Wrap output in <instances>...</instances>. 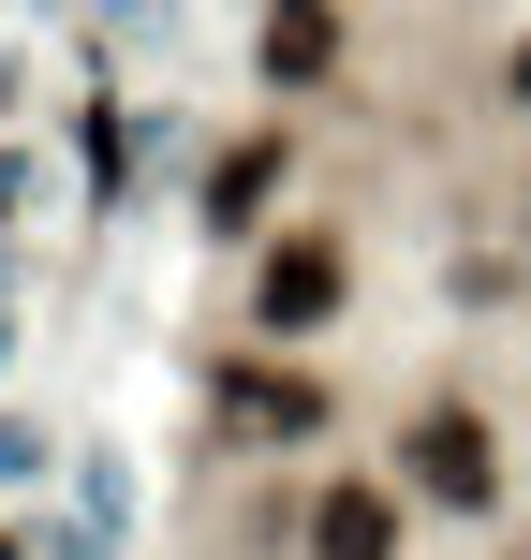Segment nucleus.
I'll list each match as a JSON object with an SVG mask.
<instances>
[{
    "mask_svg": "<svg viewBox=\"0 0 531 560\" xmlns=\"http://www.w3.org/2000/svg\"><path fill=\"white\" fill-rule=\"evenodd\" d=\"M310 560H399V487H355V472H339L325 502H310Z\"/></svg>",
    "mask_w": 531,
    "mask_h": 560,
    "instance_id": "obj_3",
    "label": "nucleus"
},
{
    "mask_svg": "<svg viewBox=\"0 0 531 560\" xmlns=\"http://www.w3.org/2000/svg\"><path fill=\"white\" fill-rule=\"evenodd\" d=\"M325 59H339V15H325V0H280V15H266V74H280V89H310Z\"/></svg>",
    "mask_w": 531,
    "mask_h": 560,
    "instance_id": "obj_5",
    "label": "nucleus"
},
{
    "mask_svg": "<svg viewBox=\"0 0 531 560\" xmlns=\"http://www.w3.org/2000/svg\"><path fill=\"white\" fill-rule=\"evenodd\" d=\"M399 472H414V502H458V516L503 502V443H487L473 398H428V413L399 428Z\"/></svg>",
    "mask_w": 531,
    "mask_h": 560,
    "instance_id": "obj_1",
    "label": "nucleus"
},
{
    "mask_svg": "<svg viewBox=\"0 0 531 560\" xmlns=\"http://www.w3.org/2000/svg\"><path fill=\"white\" fill-rule=\"evenodd\" d=\"M503 89H517V104H531V45H517V59H503Z\"/></svg>",
    "mask_w": 531,
    "mask_h": 560,
    "instance_id": "obj_7",
    "label": "nucleus"
},
{
    "mask_svg": "<svg viewBox=\"0 0 531 560\" xmlns=\"http://www.w3.org/2000/svg\"><path fill=\"white\" fill-rule=\"evenodd\" d=\"M222 413L296 443V428H325V384H310V369H222Z\"/></svg>",
    "mask_w": 531,
    "mask_h": 560,
    "instance_id": "obj_4",
    "label": "nucleus"
},
{
    "mask_svg": "<svg viewBox=\"0 0 531 560\" xmlns=\"http://www.w3.org/2000/svg\"><path fill=\"white\" fill-rule=\"evenodd\" d=\"M266 192H280V133H252V148H222V177H207V222H252Z\"/></svg>",
    "mask_w": 531,
    "mask_h": 560,
    "instance_id": "obj_6",
    "label": "nucleus"
},
{
    "mask_svg": "<svg viewBox=\"0 0 531 560\" xmlns=\"http://www.w3.org/2000/svg\"><path fill=\"white\" fill-rule=\"evenodd\" d=\"M339 280H355V266H339V236H280L266 280H252V325H266V339H310V325L339 310Z\"/></svg>",
    "mask_w": 531,
    "mask_h": 560,
    "instance_id": "obj_2",
    "label": "nucleus"
}]
</instances>
